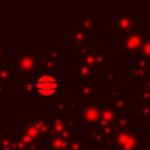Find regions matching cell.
I'll return each instance as SVG.
<instances>
[{
  "label": "cell",
  "mask_w": 150,
  "mask_h": 150,
  "mask_svg": "<svg viewBox=\"0 0 150 150\" xmlns=\"http://www.w3.org/2000/svg\"><path fill=\"white\" fill-rule=\"evenodd\" d=\"M108 90H109V96H108V102H111L114 100H117L122 96H124V91L117 86L114 84V82H108Z\"/></svg>",
  "instance_id": "18"
},
{
  "label": "cell",
  "mask_w": 150,
  "mask_h": 150,
  "mask_svg": "<svg viewBox=\"0 0 150 150\" xmlns=\"http://www.w3.org/2000/svg\"><path fill=\"white\" fill-rule=\"evenodd\" d=\"M95 54V69L96 70H108L109 66L107 63L108 60V53L103 52L102 48H93Z\"/></svg>",
  "instance_id": "13"
},
{
  "label": "cell",
  "mask_w": 150,
  "mask_h": 150,
  "mask_svg": "<svg viewBox=\"0 0 150 150\" xmlns=\"http://www.w3.org/2000/svg\"><path fill=\"white\" fill-rule=\"evenodd\" d=\"M47 55H48V57H50V59H53V60H57V61H60L61 52H60V49H50L49 53H48Z\"/></svg>",
  "instance_id": "25"
},
{
  "label": "cell",
  "mask_w": 150,
  "mask_h": 150,
  "mask_svg": "<svg viewBox=\"0 0 150 150\" xmlns=\"http://www.w3.org/2000/svg\"><path fill=\"white\" fill-rule=\"evenodd\" d=\"M102 148L111 150H139L141 136L135 131H116L105 137Z\"/></svg>",
  "instance_id": "1"
},
{
  "label": "cell",
  "mask_w": 150,
  "mask_h": 150,
  "mask_svg": "<svg viewBox=\"0 0 150 150\" xmlns=\"http://www.w3.org/2000/svg\"><path fill=\"white\" fill-rule=\"evenodd\" d=\"M68 150H87L86 138H75L69 143Z\"/></svg>",
  "instance_id": "20"
},
{
  "label": "cell",
  "mask_w": 150,
  "mask_h": 150,
  "mask_svg": "<svg viewBox=\"0 0 150 150\" xmlns=\"http://www.w3.org/2000/svg\"><path fill=\"white\" fill-rule=\"evenodd\" d=\"M144 146H150V132L145 136V142H144Z\"/></svg>",
  "instance_id": "27"
},
{
  "label": "cell",
  "mask_w": 150,
  "mask_h": 150,
  "mask_svg": "<svg viewBox=\"0 0 150 150\" xmlns=\"http://www.w3.org/2000/svg\"><path fill=\"white\" fill-rule=\"evenodd\" d=\"M55 110L57 114L64 115V112L69 111V101H59L55 102Z\"/></svg>",
  "instance_id": "21"
},
{
  "label": "cell",
  "mask_w": 150,
  "mask_h": 150,
  "mask_svg": "<svg viewBox=\"0 0 150 150\" xmlns=\"http://www.w3.org/2000/svg\"><path fill=\"white\" fill-rule=\"evenodd\" d=\"M93 36V33H87L77 26H73L70 28V47L77 49L82 47L89 38Z\"/></svg>",
  "instance_id": "9"
},
{
  "label": "cell",
  "mask_w": 150,
  "mask_h": 150,
  "mask_svg": "<svg viewBox=\"0 0 150 150\" xmlns=\"http://www.w3.org/2000/svg\"><path fill=\"white\" fill-rule=\"evenodd\" d=\"M102 79L108 81V82H114V81H117L120 79V76L117 74H115L112 69H108V74L102 75Z\"/></svg>",
  "instance_id": "23"
},
{
  "label": "cell",
  "mask_w": 150,
  "mask_h": 150,
  "mask_svg": "<svg viewBox=\"0 0 150 150\" xmlns=\"http://www.w3.org/2000/svg\"><path fill=\"white\" fill-rule=\"evenodd\" d=\"M146 57L150 60V38L149 36H145L144 40H143V43L139 48V50L132 55H129V59L130 60H136L137 57Z\"/></svg>",
  "instance_id": "17"
},
{
  "label": "cell",
  "mask_w": 150,
  "mask_h": 150,
  "mask_svg": "<svg viewBox=\"0 0 150 150\" xmlns=\"http://www.w3.org/2000/svg\"><path fill=\"white\" fill-rule=\"evenodd\" d=\"M145 34L143 32L120 33L118 34V53L132 55L137 53L143 43Z\"/></svg>",
  "instance_id": "3"
},
{
  "label": "cell",
  "mask_w": 150,
  "mask_h": 150,
  "mask_svg": "<svg viewBox=\"0 0 150 150\" xmlns=\"http://www.w3.org/2000/svg\"><path fill=\"white\" fill-rule=\"evenodd\" d=\"M70 73L75 76L76 80L81 81V83H93L98 79L97 70L93 67H88L84 64H76L74 69L70 70Z\"/></svg>",
  "instance_id": "7"
},
{
  "label": "cell",
  "mask_w": 150,
  "mask_h": 150,
  "mask_svg": "<svg viewBox=\"0 0 150 150\" xmlns=\"http://www.w3.org/2000/svg\"><path fill=\"white\" fill-rule=\"evenodd\" d=\"M112 30L116 33H132L135 32V18L129 11H120L112 25Z\"/></svg>",
  "instance_id": "4"
},
{
  "label": "cell",
  "mask_w": 150,
  "mask_h": 150,
  "mask_svg": "<svg viewBox=\"0 0 150 150\" xmlns=\"http://www.w3.org/2000/svg\"><path fill=\"white\" fill-rule=\"evenodd\" d=\"M118 118L117 111L110 105L108 101H103L100 105V122L97 127H109L115 125Z\"/></svg>",
  "instance_id": "6"
},
{
  "label": "cell",
  "mask_w": 150,
  "mask_h": 150,
  "mask_svg": "<svg viewBox=\"0 0 150 150\" xmlns=\"http://www.w3.org/2000/svg\"><path fill=\"white\" fill-rule=\"evenodd\" d=\"M87 135L88 138L91 139L95 144H100L102 145L105 141V136L101 132V130L98 129V127H87Z\"/></svg>",
  "instance_id": "16"
},
{
  "label": "cell",
  "mask_w": 150,
  "mask_h": 150,
  "mask_svg": "<svg viewBox=\"0 0 150 150\" xmlns=\"http://www.w3.org/2000/svg\"><path fill=\"white\" fill-rule=\"evenodd\" d=\"M139 83H141V90L150 91V79L142 80V81H139Z\"/></svg>",
  "instance_id": "26"
},
{
  "label": "cell",
  "mask_w": 150,
  "mask_h": 150,
  "mask_svg": "<svg viewBox=\"0 0 150 150\" xmlns=\"http://www.w3.org/2000/svg\"><path fill=\"white\" fill-rule=\"evenodd\" d=\"M98 150H111V149H104V148H101V149H98Z\"/></svg>",
  "instance_id": "28"
},
{
  "label": "cell",
  "mask_w": 150,
  "mask_h": 150,
  "mask_svg": "<svg viewBox=\"0 0 150 150\" xmlns=\"http://www.w3.org/2000/svg\"><path fill=\"white\" fill-rule=\"evenodd\" d=\"M115 128L117 131H135V118L130 115L118 116Z\"/></svg>",
  "instance_id": "12"
},
{
  "label": "cell",
  "mask_w": 150,
  "mask_h": 150,
  "mask_svg": "<svg viewBox=\"0 0 150 150\" xmlns=\"http://www.w3.org/2000/svg\"><path fill=\"white\" fill-rule=\"evenodd\" d=\"M110 105L117 111L118 116L122 115H129V103H130V97L128 95H124L117 100H114L111 102H109Z\"/></svg>",
  "instance_id": "11"
},
{
  "label": "cell",
  "mask_w": 150,
  "mask_h": 150,
  "mask_svg": "<svg viewBox=\"0 0 150 150\" xmlns=\"http://www.w3.org/2000/svg\"><path fill=\"white\" fill-rule=\"evenodd\" d=\"M81 120L87 127H96L100 122V105L97 103H86L82 104L81 110Z\"/></svg>",
  "instance_id": "5"
},
{
  "label": "cell",
  "mask_w": 150,
  "mask_h": 150,
  "mask_svg": "<svg viewBox=\"0 0 150 150\" xmlns=\"http://www.w3.org/2000/svg\"><path fill=\"white\" fill-rule=\"evenodd\" d=\"M98 88L93 83H81L75 87V95L81 97V102L93 103V97L97 95Z\"/></svg>",
  "instance_id": "8"
},
{
  "label": "cell",
  "mask_w": 150,
  "mask_h": 150,
  "mask_svg": "<svg viewBox=\"0 0 150 150\" xmlns=\"http://www.w3.org/2000/svg\"><path fill=\"white\" fill-rule=\"evenodd\" d=\"M134 100L138 103L150 104V91H144V90L137 89L134 91Z\"/></svg>",
  "instance_id": "19"
},
{
  "label": "cell",
  "mask_w": 150,
  "mask_h": 150,
  "mask_svg": "<svg viewBox=\"0 0 150 150\" xmlns=\"http://www.w3.org/2000/svg\"><path fill=\"white\" fill-rule=\"evenodd\" d=\"M81 107H82V102L81 101H69V111L80 112Z\"/></svg>",
  "instance_id": "24"
},
{
  "label": "cell",
  "mask_w": 150,
  "mask_h": 150,
  "mask_svg": "<svg viewBox=\"0 0 150 150\" xmlns=\"http://www.w3.org/2000/svg\"><path fill=\"white\" fill-rule=\"evenodd\" d=\"M145 150H150V146H145Z\"/></svg>",
  "instance_id": "29"
},
{
  "label": "cell",
  "mask_w": 150,
  "mask_h": 150,
  "mask_svg": "<svg viewBox=\"0 0 150 150\" xmlns=\"http://www.w3.org/2000/svg\"><path fill=\"white\" fill-rule=\"evenodd\" d=\"M34 88L46 101H48L50 96L59 95L61 89L60 77L55 76V74H43L36 79Z\"/></svg>",
  "instance_id": "2"
},
{
  "label": "cell",
  "mask_w": 150,
  "mask_h": 150,
  "mask_svg": "<svg viewBox=\"0 0 150 150\" xmlns=\"http://www.w3.org/2000/svg\"><path fill=\"white\" fill-rule=\"evenodd\" d=\"M138 118L142 123H150V104L139 103L134 108V118Z\"/></svg>",
  "instance_id": "14"
},
{
  "label": "cell",
  "mask_w": 150,
  "mask_h": 150,
  "mask_svg": "<svg viewBox=\"0 0 150 150\" xmlns=\"http://www.w3.org/2000/svg\"><path fill=\"white\" fill-rule=\"evenodd\" d=\"M129 79L135 81H142V80H146L150 79V70H143L141 68H138L135 63H130L129 64Z\"/></svg>",
  "instance_id": "15"
},
{
  "label": "cell",
  "mask_w": 150,
  "mask_h": 150,
  "mask_svg": "<svg viewBox=\"0 0 150 150\" xmlns=\"http://www.w3.org/2000/svg\"><path fill=\"white\" fill-rule=\"evenodd\" d=\"M97 16L96 15H77L76 16V25L81 29L87 33H96L97 32Z\"/></svg>",
  "instance_id": "10"
},
{
  "label": "cell",
  "mask_w": 150,
  "mask_h": 150,
  "mask_svg": "<svg viewBox=\"0 0 150 150\" xmlns=\"http://www.w3.org/2000/svg\"><path fill=\"white\" fill-rule=\"evenodd\" d=\"M138 68L143 69V70H150V60L146 57H137L136 59V63H135Z\"/></svg>",
  "instance_id": "22"
}]
</instances>
